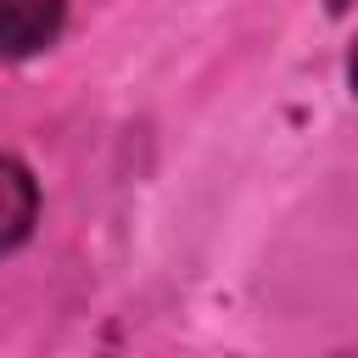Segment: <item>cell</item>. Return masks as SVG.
I'll return each mask as SVG.
<instances>
[{
    "mask_svg": "<svg viewBox=\"0 0 358 358\" xmlns=\"http://www.w3.org/2000/svg\"><path fill=\"white\" fill-rule=\"evenodd\" d=\"M336 358H358V347H341V352H336Z\"/></svg>",
    "mask_w": 358,
    "mask_h": 358,
    "instance_id": "obj_4",
    "label": "cell"
},
{
    "mask_svg": "<svg viewBox=\"0 0 358 358\" xmlns=\"http://www.w3.org/2000/svg\"><path fill=\"white\" fill-rule=\"evenodd\" d=\"M62 22L67 0H0V62L39 56L45 45H56Z\"/></svg>",
    "mask_w": 358,
    "mask_h": 358,
    "instance_id": "obj_1",
    "label": "cell"
},
{
    "mask_svg": "<svg viewBox=\"0 0 358 358\" xmlns=\"http://www.w3.org/2000/svg\"><path fill=\"white\" fill-rule=\"evenodd\" d=\"M347 90L358 95V39H352V50H347Z\"/></svg>",
    "mask_w": 358,
    "mask_h": 358,
    "instance_id": "obj_3",
    "label": "cell"
},
{
    "mask_svg": "<svg viewBox=\"0 0 358 358\" xmlns=\"http://www.w3.org/2000/svg\"><path fill=\"white\" fill-rule=\"evenodd\" d=\"M39 224V179L22 157L0 151V257L17 252Z\"/></svg>",
    "mask_w": 358,
    "mask_h": 358,
    "instance_id": "obj_2",
    "label": "cell"
}]
</instances>
